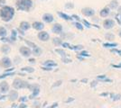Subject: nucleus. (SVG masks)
Here are the masks:
<instances>
[{"label": "nucleus", "instance_id": "nucleus-21", "mask_svg": "<svg viewBox=\"0 0 121 108\" xmlns=\"http://www.w3.org/2000/svg\"><path fill=\"white\" fill-rule=\"evenodd\" d=\"M108 7L110 9H117L119 7V5H118V2L117 0H112L110 1L109 5H108Z\"/></svg>", "mask_w": 121, "mask_h": 108}, {"label": "nucleus", "instance_id": "nucleus-43", "mask_svg": "<svg viewBox=\"0 0 121 108\" xmlns=\"http://www.w3.org/2000/svg\"><path fill=\"white\" fill-rule=\"evenodd\" d=\"M42 68H43V70H48V71H50V70H52V68H51L44 67V66H43V67H42Z\"/></svg>", "mask_w": 121, "mask_h": 108}, {"label": "nucleus", "instance_id": "nucleus-40", "mask_svg": "<svg viewBox=\"0 0 121 108\" xmlns=\"http://www.w3.org/2000/svg\"><path fill=\"white\" fill-rule=\"evenodd\" d=\"M62 61L64 63H70V62H71V60L68 59V58H62Z\"/></svg>", "mask_w": 121, "mask_h": 108}, {"label": "nucleus", "instance_id": "nucleus-37", "mask_svg": "<svg viewBox=\"0 0 121 108\" xmlns=\"http://www.w3.org/2000/svg\"><path fill=\"white\" fill-rule=\"evenodd\" d=\"M73 7H74L73 3H66L65 4V8H67V9H72Z\"/></svg>", "mask_w": 121, "mask_h": 108}, {"label": "nucleus", "instance_id": "nucleus-10", "mask_svg": "<svg viewBox=\"0 0 121 108\" xmlns=\"http://www.w3.org/2000/svg\"><path fill=\"white\" fill-rule=\"evenodd\" d=\"M32 27L38 32H42L44 28V24L43 22H40V21H35L32 24Z\"/></svg>", "mask_w": 121, "mask_h": 108}, {"label": "nucleus", "instance_id": "nucleus-35", "mask_svg": "<svg viewBox=\"0 0 121 108\" xmlns=\"http://www.w3.org/2000/svg\"><path fill=\"white\" fill-rule=\"evenodd\" d=\"M83 49V46L82 45H74V46H72V50H74V51H81Z\"/></svg>", "mask_w": 121, "mask_h": 108}, {"label": "nucleus", "instance_id": "nucleus-30", "mask_svg": "<svg viewBox=\"0 0 121 108\" xmlns=\"http://www.w3.org/2000/svg\"><path fill=\"white\" fill-rule=\"evenodd\" d=\"M15 75V72H5L4 74H2L1 76H0V79H3V78H5V77H9V76H14Z\"/></svg>", "mask_w": 121, "mask_h": 108}, {"label": "nucleus", "instance_id": "nucleus-5", "mask_svg": "<svg viewBox=\"0 0 121 108\" xmlns=\"http://www.w3.org/2000/svg\"><path fill=\"white\" fill-rule=\"evenodd\" d=\"M19 52L21 55L25 58H29L33 53L32 50L28 46H21L19 49Z\"/></svg>", "mask_w": 121, "mask_h": 108}, {"label": "nucleus", "instance_id": "nucleus-32", "mask_svg": "<svg viewBox=\"0 0 121 108\" xmlns=\"http://www.w3.org/2000/svg\"><path fill=\"white\" fill-rule=\"evenodd\" d=\"M79 56L82 57V58H84V57H90V53L87 52V51H81L80 52V54H79Z\"/></svg>", "mask_w": 121, "mask_h": 108}, {"label": "nucleus", "instance_id": "nucleus-17", "mask_svg": "<svg viewBox=\"0 0 121 108\" xmlns=\"http://www.w3.org/2000/svg\"><path fill=\"white\" fill-rule=\"evenodd\" d=\"M8 98L10 101H15L18 98V93L15 90H11L8 95Z\"/></svg>", "mask_w": 121, "mask_h": 108}, {"label": "nucleus", "instance_id": "nucleus-34", "mask_svg": "<svg viewBox=\"0 0 121 108\" xmlns=\"http://www.w3.org/2000/svg\"><path fill=\"white\" fill-rule=\"evenodd\" d=\"M61 46L63 47V48H67V49H70V50H72V46H71V45L70 44V43H68V42H62Z\"/></svg>", "mask_w": 121, "mask_h": 108}, {"label": "nucleus", "instance_id": "nucleus-38", "mask_svg": "<svg viewBox=\"0 0 121 108\" xmlns=\"http://www.w3.org/2000/svg\"><path fill=\"white\" fill-rule=\"evenodd\" d=\"M82 23H83V25L85 26V27H87V28H91V24H90L87 20H85V19H83V20H82Z\"/></svg>", "mask_w": 121, "mask_h": 108}, {"label": "nucleus", "instance_id": "nucleus-36", "mask_svg": "<svg viewBox=\"0 0 121 108\" xmlns=\"http://www.w3.org/2000/svg\"><path fill=\"white\" fill-rule=\"evenodd\" d=\"M110 52H113V53H117V55H119V56H121V50H117V48H114V49H111Z\"/></svg>", "mask_w": 121, "mask_h": 108}, {"label": "nucleus", "instance_id": "nucleus-31", "mask_svg": "<svg viewBox=\"0 0 121 108\" xmlns=\"http://www.w3.org/2000/svg\"><path fill=\"white\" fill-rule=\"evenodd\" d=\"M105 38H106V40L111 41V40H113L115 38V35L113 33H111V32H107L106 34H105Z\"/></svg>", "mask_w": 121, "mask_h": 108}, {"label": "nucleus", "instance_id": "nucleus-1", "mask_svg": "<svg viewBox=\"0 0 121 108\" xmlns=\"http://www.w3.org/2000/svg\"><path fill=\"white\" fill-rule=\"evenodd\" d=\"M15 14V10L13 6L9 5H4L0 8V18L1 20L8 23L13 20Z\"/></svg>", "mask_w": 121, "mask_h": 108}, {"label": "nucleus", "instance_id": "nucleus-29", "mask_svg": "<svg viewBox=\"0 0 121 108\" xmlns=\"http://www.w3.org/2000/svg\"><path fill=\"white\" fill-rule=\"evenodd\" d=\"M24 41H25V43L28 45V47H30V48H32V50L33 49H35V48H36L37 47V45H36L35 42H33V41H28V40H24Z\"/></svg>", "mask_w": 121, "mask_h": 108}, {"label": "nucleus", "instance_id": "nucleus-6", "mask_svg": "<svg viewBox=\"0 0 121 108\" xmlns=\"http://www.w3.org/2000/svg\"><path fill=\"white\" fill-rule=\"evenodd\" d=\"M115 20L113 19H106V20L103 21V28L106 29V30H109V29H112L114 26H115Z\"/></svg>", "mask_w": 121, "mask_h": 108}, {"label": "nucleus", "instance_id": "nucleus-33", "mask_svg": "<svg viewBox=\"0 0 121 108\" xmlns=\"http://www.w3.org/2000/svg\"><path fill=\"white\" fill-rule=\"evenodd\" d=\"M0 41H2V42H4L5 44H7L8 42H10V39L9 38H7V37H2V38H0Z\"/></svg>", "mask_w": 121, "mask_h": 108}, {"label": "nucleus", "instance_id": "nucleus-16", "mask_svg": "<svg viewBox=\"0 0 121 108\" xmlns=\"http://www.w3.org/2000/svg\"><path fill=\"white\" fill-rule=\"evenodd\" d=\"M17 35H18V32H17V30L13 29V30L11 31V35H10V37H9L11 43H14V42L16 41V39H17Z\"/></svg>", "mask_w": 121, "mask_h": 108}, {"label": "nucleus", "instance_id": "nucleus-52", "mask_svg": "<svg viewBox=\"0 0 121 108\" xmlns=\"http://www.w3.org/2000/svg\"><path fill=\"white\" fill-rule=\"evenodd\" d=\"M5 97V96H0V100H4Z\"/></svg>", "mask_w": 121, "mask_h": 108}, {"label": "nucleus", "instance_id": "nucleus-26", "mask_svg": "<svg viewBox=\"0 0 121 108\" xmlns=\"http://www.w3.org/2000/svg\"><path fill=\"white\" fill-rule=\"evenodd\" d=\"M73 24H74V26H75L79 31H82L84 29V25L82 24H81L80 22H75V23H73Z\"/></svg>", "mask_w": 121, "mask_h": 108}, {"label": "nucleus", "instance_id": "nucleus-23", "mask_svg": "<svg viewBox=\"0 0 121 108\" xmlns=\"http://www.w3.org/2000/svg\"><path fill=\"white\" fill-rule=\"evenodd\" d=\"M7 35V30L4 26H0V37H6Z\"/></svg>", "mask_w": 121, "mask_h": 108}, {"label": "nucleus", "instance_id": "nucleus-14", "mask_svg": "<svg viewBox=\"0 0 121 108\" xmlns=\"http://www.w3.org/2000/svg\"><path fill=\"white\" fill-rule=\"evenodd\" d=\"M110 8L108 7V6H105V7H103L100 11H99V16L101 17H103V18H106L108 16H109V14H110Z\"/></svg>", "mask_w": 121, "mask_h": 108}, {"label": "nucleus", "instance_id": "nucleus-46", "mask_svg": "<svg viewBox=\"0 0 121 108\" xmlns=\"http://www.w3.org/2000/svg\"><path fill=\"white\" fill-rule=\"evenodd\" d=\"M5 4V0H0V5H1V7L4 6Z\"/></svg>", "mask_w": 121, "mask_h": 108}, {"label": "nucleus", "instance_id": "nucleus-3", "mask_svg": "<svg viewBox=\"0 0 121 108\" xmlns=\"http://www.w3.org/2000/svg\"><path fill=\"white\" fill-rule=\"evenodd\" d=\"M29 83L21 79V78H15L13 81V88L15 89H22V88H29Z\"/></svg>", "mask_w": 121, "mask_h": 108}, {"label": "nucleus", "instance_id": "nucleus-54", "mask_svg": "<svg viewBox=\"0 0 121 108\" xmlns=\"http://www.w3.org/2000/svg\"><path fill=\"white\" fill-rule=\"evenodd\" d=\"M118 36H119V37L121 38V29L119 30V31H118Z\"/></svg>", "mask_w": 121, "mask_h": 108}, {"label": "nucleus", "instance_id": "nucleus-47", "mask_svg": "<svg viewBox=\"0 0 121 108\" xmlns=\"http://www.w3.org/2000/svg\"><path fill=\"white\" fill-rule=\"evenodd\" d=\"M60 84H61V80H59V81H57V82H56V84H54V85H53V87H57V86H60Z\"/></svg>", "mask_w": 121, "mask_h": 108}, {"label": "nucleus", "instance_id": "nucleus-7", "mask_svg": "<svg viewBox=\"0 0 121 108\" xmlns=\"http://www.w3.org/2000/svg\"><path fill=\"white\" fill-rule=\"evenodd\" d=\"M37 38H38L41 41H48L50 40V34L45 31L39 32L37 33Z\"/></svg>", "mask_w": 121, "mask_h": 108}, {"label": "nucleus", "instance_id": "nucleus-53", "mask_svg": "<svg viewBox=\"0 0 121 108\" xmlns=\"http://www.w3.org/2000/svg\"><path fill=\"white\" fill-rule=\"evenodd\" d=\"M96 84H97L96 81H93V82H92V85H91V86H92V87H94V86H95Z\"/></svg>", "mask_w": 121, "mask_h": 108}, {"label": "nucleus", "instance_id": "nucleus-24", "mask_svg": "<svg viewBox=\"0 0 121 108\" xmlns=\"http://www.w3.org/2000/svg\"><path fill=\"white\" fill-rule=\"evenodd\" d=\"M52 43H53L55 46H60V45L62 44V41H61L60 38L56 37V38H53V39H52Z\"/></svg>", "mask_w": 121, "mask_h": 108}, {"label": "nucleus", "instance_id": "nucleus-41", "mask_svg": "<svg viewBox=\"0 0 121 108\" xmlns=\"http://www.w3.org/2000/svg\"><path fill=\"white\" fill-rule=\"evenodd\" d=\"M72 18H73V19H75L76 21H77V22H80V21H81V18H80V16H76V15H72Z\"/></svg>", "mask_w": 121, "mask_h": 108}, {"label": "nucleus", "instance_id": "nucleus-15", "mask_svg": "<svg viewBox=\"0 0 121 108\" xmlns=\"http://www.w3.org/2000/svg\"><path fill=\"white\" fill-rule=\"evenodd\" d=\"M57 15L60 16L61 19H63V20H65V21H72L73 20L72 16H69V15H67V14L63 13V12H57Z\"/></svg>", "mask_w": 121, "mask_h": 108}, {"label": "nucleus", "instance_id": "nucleus-44", "mask_svg": "<svg viewBox=\"0 0 121 108\" xmlns=\"http://www.w3.org/2000/svg\"><path fill=\"white\" fill-rule=\"evenodd\" d=\"M14 70H15V68L12 67V68H8V69H6L5 72H13Z\"/></svg>", "mask_w": 121, "mask_h": 108}, {"label": "nucleus", "instance_id": "nucleus-9", "mask_svg": "<svg viewBox=\"0 0 121 108\" xmlns=\"http://www.w3.org/2000/svg\"><path fill=\"white\" fill-rule=\"evenodd\" d=\"M42 20H43V23H45V24H51V23H52L54 21V17H53V16L52 14L45 13V14H43V16H42Z\"/></svg>", "mask_w": 121, "mask_h": 108}, {"label": "nucleus", "instance_id": "nucleus-51", "mask_svg": "<svg viewBox=\"0 0 121 108\" xmlns=\"http://www.w3.org/2000/svg\"><path fill=\"white\" fill-rule=\"evenodd\" d=\"M117 12H118V14H119V15H121V5L117 8Z\"/></svg>", "mask_w": 121, "mask_h": 108}, {"label": "nucleus", "instance_id": "nucleus-11", "mask_svg": "<svg viewBox=\"0 0 121 108\" xmlns=\"http://www.w3.org/2000/svg\"><path fill=\"white\" fill-rule=\"evenodd\" d=\"M31 27H32V24L27 21H22L20 23V24H19V29L23 32L28 31Z\"/></svg>", "mask_w": 121, "mask_h": 108}, {"label": "nucleus", "instance_id": "nucleus-25", "mask_svg": "<svg viewBox=\"0 0 121 108\" xmlns=\"http://www.w3.org/2000/svg\"><path fill=\"white\" fill-rule=\"evenodd\" d=\"M32 92H33V93H32V95L30 96L31 99H32V98H35L36 96H37V95L40 93V88H39V87H38V88H36L35 89H34Z\"/></svg>", "mask_w": 121, "mask_h": 108}, {"label": "nucleus", "instance_id": "nucleus-27", "mask_svg": "<svg viewBox=\"0 0 121 108\" xmlns=\"http://www.w3.org/2000/svg\"><path fill=\"white\" fill-rule=\"evenodd\" d=\"M55 52H57L62 58H66V52L64 50H62V49H55Z\"/></svg>", "mask_w": 121, "mask_h": 108}, {"label": "nucleus", "instance_id": "nucleus-18", "mask_svg": "<svg viewBox=\"0 0 121 108\" xmlns=\"http://www.w3.org/2000/svg\"><path fill=\"white\" fill-rule=\"evenodd\" d=\"M43 66L44 67H48V68H54L57 67V63H56L54 60H45L43 62Z\"/></svg>", "mask_w": 121, "mask_h": 108}, {"label": "nucleus", "instance_id": "nucleus-49", "mask_svg": "<svg viewBox=\"0 0 121 108\" xmlns=\"http://www.w3.org/2000/svg\"><path fill=\"white\" fill-rule=\"evenodd\" d=\"M28 61L30 62V63H35V60L34 58H32V59H29V60H28Z\"/></svg>", "mask_w": 121, "mask_h": 108}, {"label": "nucleus", "instance_id": "nucleus-45", "mask_svg": "<svg viewBox=\"0 0 121 108\" xmlns=\"http://www.w3.org/2000/svg\"><path fill=\"white\" fill-rule=\"evenodd\" d=\"M116 20L117 21V23H118L119 24H121V21H120V18H119L118 15H117V16H116Z\"/></svg>", "mask_w": 121, "mask_h": 108}, {"label": "nucleus", "instance_id": "nucleus-2", "mask_svg": "<svg viewBox=\"0 0 121 108\" xmlns=\"http://www.w3.org/2000/svg\"><path fill=\"white\" fill-rule=\"evenodd\" d=\"M34 5L33 0H17L15 3V7L17 10L29 12Z\"/></svg>", "mask_w": 121, "mask_h": 108}, {"label": "nucleus", "instance_id": "nucleus-22", "mask_svg": "<svg viewBox=\"0 0 121 108\" xmlns=\"http://www.w3.org/2000/svg\"><path fill=\"white\" fill-rule=\"evenodd\" d=\"M102 46L104 48H109V49H114L117 46V43L116 42H104L102 44Z\"/></svg>", "mask_w": 121, "mask_h": 108}, {"label": "nucleus", "instance_id": "nucleus-50", "mask_svg": "<svg viewBox=\"0 0 121 108\" xmlns=\"http://www.w3.org/2000/svg\"><path fill=\"white\" fill-rule=\"evenodd\" d=\"M26 107H27V105L25 104H22L21 105H19V108H26Z\"/></svg>", "mask_w": 121, "mask_h": 108}, {"label": "nucleus", "instance_id": "nucleus-12", "mask_svg": "<svg viewBox=\"0 0 121 108\" xmlns=\"http://www.w3.org/2000/svg\"><path fill=\"white\" fill-rule=\"evenodd\" d=\"M9 92V85L6 81H2L0 83V93L6 94Z\"/></svg>", "mask_w": 121, "mask_h": 108}, {"label": "nucleus", "instance_id": "nucleus-19", "mask_svg": "<svg viewBox=\"0 0 121 108\" xmlns=\"http://www.w3.org/2000/svg\"><path fill=\"white\" fill-rule=\"evenodd\" d=\"M0 51L1 52H3L4 54H8L9 52L11 51V47L8 44H3L1 48H0Z\"/></svg>", "mask_w": 121, "mask_h": 108}, {"label": "nucleus", "instance_id": "nucleus-28", "mask_svg": "<svg viewBox=\"0 0 121 108\" xmlns=\"http://www.w3.org/2000/svg\"><path fill=\"white\" fill-rule=\"evenodd\" d=\"M21 70L24 72H27V73H33V72H35V68L32 67H25L23 68Z\"/></svg>", "mask_w": 121, "mask_h": 108}, {"label": "nucleus", "instance_id": "nucleus-48", "mask_svg": "<svg viewBox=\"0 0 121 108\" xmlns=\"http://www.w3.org/2000/svg\"><path fill=\"white\" fill-rule=\"evenodd\" d=\"M57 105H58V104L54 103L52 105H51V106H49V107H47V108H55V107H57Z\"/></svg>", "mask_w": 121, "mask_h": 108}, {"label": "nucleus", "instance_id": "nucleus-42", "mask_svg": "<svg viewBox=\"0 0 121 108\" xmlns=\"http://www.w3.org/2000/svg\"><path fill=\"white\" fill-rule=\"evenodd\" d=\"M19 101L20 102H26L27 101V98H26V96H22L21 98H19Z\"/></svg>", "mask_w": 121, "mask_h": 108}, {"label": "nucleus", "instance_id": "nucleus-20", "mask_svg": "<svg viewBox=\"0 0 121 108\" xmlns=\"http://www.w3.org/2000/svg\"><path fill=\"white\" fill-rule=\"evenodd\" d=\"M32 52H33V54H34L35 56L39 57V56L42 55V53H43V50H42V48L37 46L36 48L33 49V50H32Z\"/></svg>", "mask_w": 121, "mask_h": 108}, {"label": "nucleus", "instance_id": "nucleus-4", "mask_svg": "<svg viewBox=\"0 0 121 108\" xmlns=\"http://www.w3.org/2000/svg\"><path fill=\"white\" fill-rule=\"evenodd\" d=\"M12 60L8 57H3L0 60V66L5 68H12Z\"/></svg>", "mask_w": 121, "mask_h": 108}, {"label": "nucleus", "instance_id": "nucleus-39", "mask_svg": "<svg viewBox=\"0 0 121 108\" xmlns=\"http://www.w3.org/2000/svg\"><path fill=\"white\" fill-rule=\"evenodd\" d=\"M97 78L99 79V80H101V81H104L105 79H107V76L106 75H99V76H98Z\"/></svg>", "mask_w": 121, "mask_h": 108}, {"label": "nucleus", "instance_id": "nucleus-8", "mask_svg": "<svg viewBox=\"0 0 121 108\" xmlns=\"http://www.w3.org/2000/svg\"><path fill=\"white\" fill-rule=\"evenodd\" d=\"M81 13L87 17H91L95 15V10L93 8H91V7H84L81 9Z\"/></svg>", "mask_w": 121, "mask_h": 108}, {"label": "nucleus", "instance_id": "nucleus-13", "mask_svg": "<svg viewBox=\"0 0 121 108\" xmlns=\"http://www.w3.org/2000/svg\"><path fill=\"white\" fill-rule=\"evenodd\" d=\"M62 30H63V28H62V25L60 24H54L52 27V31L53 33H56V34H60L61 32H62Z\"/></svg>", "mask_w": 121, "mask_h": 108}]
</instances>
